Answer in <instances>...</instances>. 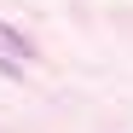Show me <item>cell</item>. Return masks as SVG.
<instances>
[]
</instances>
